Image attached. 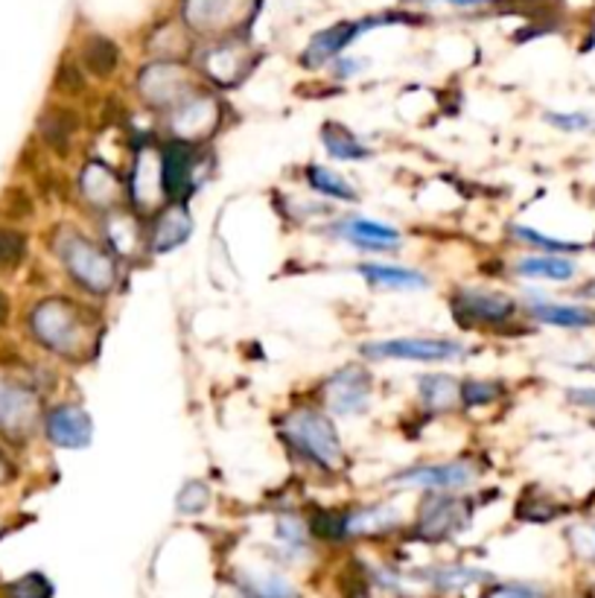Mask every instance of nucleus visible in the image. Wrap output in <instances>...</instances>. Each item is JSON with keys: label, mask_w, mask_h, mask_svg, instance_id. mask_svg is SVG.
<instances>
[{"label": "nucleus", "mask_w": 595, "mask_h": 598, "mask_svg": "<svg viewBox=\"0 0 595 598\" xmlns=\"http://www.w3.org/2000/svg\"><path fill=\"white\" fill-rule=\"evenodd\" d=\"M36 420V397L12 383H0V429L3 433H24Z\"/></svg>", "instance_id": "nucleus-17"}, {"label": "nucleus", "mask_w": 595, "mask_h": 598, "mask_svg": "<svg viewBox=\"0 0 595 598\" xmlns=\"http://www.w3.org/2000/svg\"><path fill=\"white\" fill-rule=\"evenodd\" d=\"M514 268L520 277H528V281H557V284L575 275V263L557 254H525Z\"/></svg>", "instance_id": "nucleus-22"}, {"label": "nucleus", "mask_w": 595, "mask_h": 598, "mask_svg": "<svg viewBox=\"0 0 595 598\" xmlns=\"http://www.w3.org/2000/svg\"><path fill=\"white\" fill-rule=\"evenodd\" d=\"M202 68L208 71V77L220 85H234L243 79V73L249 71L245 62L236 53H228V48H216L202 59Z\"/></svg>", "instance_id": "nucleus-27"}, {"label": "nucleus", "mask_w": 595, "mask_h": 598, "mask_svg": "<svg viewBox=\"0 0 595 598\" xmlns=\"http://www.w3.org/2000/svg\"><path fill=\"white\" fill-rule=\"evenodd\" d=\"M365 359H406V363H453L464 356L462 342L453 338H389L362 345Z\"/></svg>", "instance_id": "nucleus-4"}, {"label": "nucleus", "mask_w": 595, "mask_h": 598, "mask_svg": "<svg viewBox=\"0 0 595 598\" xmlns=\"http://www.w3.org/2000/svg\"><path fill=\"white\" fill-rule=\"evenodd\" d=\"M82 196H85L88 205H94L97 211H118L120 205V182L118 175L111 173V166H105L102 161H91L82 173Z\"/></svg>", "instance_id": "nucleus-16"}, {"label": "nucleus", "mask_w": 595, "mask_h": 598, "mask_svg": "<svg viewBox=\"0 0 595 598\" xmlns=\"http://www.w3.org/2000/svg\"><path fill=\"white\" fill-rule=\"evenodd\" d=\"M161 184H164V196L181 205L184 199L196 190V166L199 155L193 143L184 141H167L161 150Z\"/></svg>", "instance_id": "nucleus-5"}, {"label": "nucleus", "mask_w": 595, "mask_h": 598, "mask_svg": "<svg viewBox=\"0 0 595 598\" xmlns=\"http://www.w3.org/2000/svg\"><path fill=\"white\" fill-rule=\"evenodd\" d=\"M400 523V511L392 505H374V508H360V511L345 514L347 537H369L383 535Z\"/></svg>", "instance_id": "nucleus-20"}, {"label": "nucleus", "mask_w": 595, "mask_h": 598, "mask_svg": "<svg viewBox=\"0 0 595 598\" xmlns=\"http://www.w3.org/2000/svg\"><path fill=\"white\" fill-rule=\"evenodd\" d=\"M39 129H41V138H44L50 146L64 152L68 150V141H71L73 132H77V118H73V111L53 109L41 118Z\"/></svg>", "instance_id": "nucleus-29"}, {"label": "nucleus", "mask_w": 595, "mask_h": 598, "mask_svg": "<svg viewBox=\"0 0 595 598\" xmlns=\"http://www.w3.org/2000/svg\"><path fill=\"white\" fill-rule=\"evenodd\" d=\"M27 257V236L16 229H0V272L16 268Z\"/></svg>", "instance_id": "nucleus-34"}, {"label": "nucleus", "mask_w": 595, "mask_h": 598, "mask_svg": "<svg viewBox=\"0 0 595 598\" xmlns=\"http://www.w3.org/2000/svg\"><path fill=\"white\" fill-rule=\"evenodd\" d=\"M313 531L319 537H322V540H333V544H336V540H345V537H347L345 514H336V511L319 514V517H315V523H313Z\"/></svg>", "instance_id": "nucleus-38"}, {"label": "nucleus", "mask_w": 595, "mask_h": 598, "mask_svg": "<svg viewBox=\"0 0 595 598\" xmlns=\"http://www.w3.org/2000/svg\"><path fill=\"white\" fill-rule=\"evenodd\" d=\"M369 284L383 286V290H426L430 286V277L423 272H415V268L406 266H389V263H360L356 268Z\"/></svg>", "instance_id": "nucleus-18"}, {"label": "nucleus", "mask_w": 595, "mask_h": 598, "mask_svg": "<svg viewBox=\"0 0 595 598\" xmlns=\"http://www.w3.org/2000/svg\"><path fill=\"white\" fill-rule=\"evenodd\" d=\"M511 234L528 245H541V249H548V252H578L581 249V245H575V243H561V240H552V236L537 234V231L525 229V225H514V229H511Z\"/></svg>", "instance_id": "nucleus-39"}, {"label": "nucleus", "mask_w": 595, "mask_h": 598, "mask_svg": "<svg viewBox=\"0 0 595 598\" xmlns=\"http://www.w3.org/2000/svg\"><path fill=\"white\" fill-rule=\"evenodd\" d=\"M234 0H188L184 3V18L188 24L199 32H213L234 18Z\"/></svg>", "instance_id": "nucleus-21"}, {"label": "nucleus", "mask_w": 595, "mask_h": 598, "mask_svg": "<svg viewBox=\"0 0 595 598\" xmlns=\"http://www.w3.org/2000/svg\"><path fill=\"white\" fill-rule=\"evenodd\" d=\"M220 120V109L213 103L211 97L190 94L181 105H175L173 114H170V123H173V141L196 143L202 138L213 132Z\"/></svg>", "instance_id": "nucleus-11"}, {"label": "nucleus", "mask_w": 595, "mask_h": 598, "mask_svg": "<svg viewBox=\"0 0 595 598\" xmlns=\"http://www.w3.org/2000/svg\"><path fill=\"white\" fill-rule=\"evenodd\" d=\"M517 304L508 295L500 292H482V290H462L453 298L455 318L467 327L473 324H502L514 315Z\"/></svg>", "instance_id": "nucleus-10"}, {"label": "nucleus", "mask_w": 595, "mask_h": 598, "mask_svg": "<svg viewBox=\"0 0 595 598\" xmlns=\"http://www.w3.org/2000/svg\"><path fill=\"white\" fill-rule=\"evenodd\" d=\"M240 587H243L245 598H298L295 587L278 575H245Z\"/></svg>", "instance_id": "nucleus-30"}, {"label": "nucleus", "mask_w": 595, "mask_h": 598, "mask_svg": "<svg viewBox=\"0 0 595 598\" xmlns=\"http://www.w3.org/2000/svg\"><path fill=\"white\" fill-rule=\"evenodd\" d=\"M0 211H3V216H9V220H24V216H30L32 213V202L30 196H27L24 190L12 187L9 193H3V199H0Z\"/></svg>", "instance_id": "nucleus-40"}, {"label": "nucleus", "mask_w": 595, "mask_h": 598, "mask_svg": "<svg viewBox=\"0 0 595 598\" xmlns=\"http://www.w3.org/2000/svg\"><path fill=\"white\" fill-rule=\"evenodd\" d=\"M502 397V386L494 379H467L462 383V403L464 406H491Z\"/></svg>", "instance_id": "nucleus-35"}, {"label": "nucleus", "mask_w": 595, "mask_h": 598, "mask_svg": "<svg viewBox=\"0 0 595 598\" xmlns=\"http://www.w3.org/2000/svg\"><path fill=\"white\" fill-rule=\"evenodd\" d=\"M322 141L330 155L339 158V161H369L371 158L369 146L351 129L342 126V123H324Z\"/></svg>", "instance_id": "nucleus-24"}, {"label": "nucleus", "mask_w": 595, "mask_h": 598, "mask_svg": "<svg viewBox=\"0 0 595 598\" xmlns=\"http://www.w3.org/2000/svg\"><path fill=\"white\" fill-rule=\"evenodd\" d=\"M333 231L362 252H397L403 243V234L397 229L385 225V222L365 220V216H351V220L339 222Z\"/></svg>", "instance_id": "nucleus-13"}, {"label": "nucleus", "mask_w": 595, "mask_h": 598, "mask_svg": "<svg viewBox=\"0 0 595 598\" xmlns=\"http://www.w3.org/2000/svg\"><path fill=\"white\" fill-rule=\"evenodd\" d=\"M82 62H85V68L94 73V77H111L120 64L118 44L105 39V36H91V39L85 41V50H82Z\"/></svg>", "instance_id": "nucleus-26"}, {"label": "nucleus", "mask_w": 595, "mask_h": 598, "mask_svg": "<svg viewBox=\"0 0 595 598\" xmlns=\"http://www.w3.org/2000/svg\"><path fill=\"white\" fill-rule=\"evenodd\" d=\"M356 32H360L356 24H336L324 30L322 36H315V39L310 41V48H306L304 53V64L306 68H319V64L330 62L333 55L342 53V50L356 39Z\"/></svg>", "instance_id": "nucleus-19"}, {"label": "nucleus", "mask_w": 595, "mask_h": 598, "mask_svg": "<svg viewBox=\"0 0 595 598\" xmlns=\"http://www.w3.org/2000/svg\"><path fill=\"white\" fill-rule=\"evenodd\" d=\"M467 520H471V505L455 496L438 494L423 503L421 517H417V535L426 540H444L467 526Z\"/></svg>", "instance_id": "nucleus-9"}, {"label": "nucleus", "mask_w": 595, "mask_h": 598, "mask_svg": "<svg viewBox=\"0 0 595 598\" xmlns=\"http://www.w3.org/2000/svg\"><path fill=\"white\" fill-rule=\"evenodd\" d=\"M569 544L575 549V555L584 560H595V523L587 526H575L569 531Z\"/></svg>", "instance_id": "nucleus-41"}, {"label": "nucleus", "mask_w": 595, "mask_h": 598, "mask_svg": "<svg viewBox=\"0 0 595 598\" xmlns=\"http://www.w3.org/2000/svg\"><path fill=\"white\" fill-rule=\"evenodd\" d=\"M9 596L12 598H53V584L44 578V575L32 572L24 575L21 581H16L9 587Z\"/></svg>", "instance_id": "nucleus-37"}, {"label": "nucleus", "mask_w": 595, "mask_h": 598, "mask_svg": "<svg viewBox=\"0 0 595 598\" xmlns=\"http://www.w3.org/2000/svg\"><path fill=\"white\" fill-rule=\"evenodd\" d=\"M322 397L333 415H362L371 403V374L356 365L339 368L324 379Z\"/></svg>", "instance_id": "nucleus-6"}, {"label": "nucleus", "mask_w": 595, "mask_h": 598, "mask_svg": "<svg viewBox=\"0 0 595 598\" xmlns=\"http://www.w3.org/2000/svg\"><path fill=\"white\" fill-rule=\"evenodd\" d=\"M158 196H164V184H161V155L158 150H147L138 155L132 170V202L141 211H152Z\"/></svg>", "instance_id": "nucleus-15"}, {"label": "nucleus", "mask_w": 595, "mask_h": 598, "mask_svg": "<svg viewBox=\"0 0 595 598\" xmlns=\"http://www.w3.org/2000/svg\"><path fill=\"white\" fill-rule=\"evenodd\" d=\"M336 68H339L336 71L339 77H353V73L360 71V62H339Z\"/></svg>", "instance_id": "nucleus-46"}, {"label": "nucleus", "mask_w": 595, "mask_h": 598, "mask_svg": "<svg viewBox=\"0 0 595 598\" xmlns=\"http://www.w3.org/2000/svg\"><path fill=\"white\" fill-rule=\"evenodd\" d=\"M59 257H62L68 275L91 295H109L118 284V263H114L111 252L100 249L82 234H73V231L62 234Z\"/></svg>", "instance_id": "nucleus-3"}, {"label": "nucleus", "mask_w": 595, "mask_h": 598, "mask_svg": "<svg viewBox=\"0 0 595 598\" xmlns=\"http://www.w3.org/2000/svg\"><path fill=\"white\" fill-rule=\"evenodd\" d=\"M208 505H211V488L199 479L188 482V485L179 490V496H175V508H179V514H184V517H196Z\"/></svg>", "instance_id": "nucleus-32"}, {"label": "nucleus", "mask_w": 595, "mask_h": 598, "mask_svg": "<svg viewBox=\"0 0 595 598\" xmlns=\"http://www.w3.org/2000/svg\"><path fill=\"white\" fill-rule=\"evenodd\" d=\"M7 476V462H3V456H0V479Z\"/></svg>", "instance_id": "nucleus-49"}, {"label": "nucleus", "mask_w": 595, "mask_h": 598, "mask_svg": "<svg viewBox=\"0 0 595 598\" xmlns=\"http://www.w3.org/2000/svg\"><path fill=\"white\" fill-rule=\"evenodd\" d=\"M190 234H193V220H190V213L184 211V205H167L164 211L158 213L155 225L149 231V252H175L181 243H188Z\"/></svg>", "instance_id": "nucleus-14"}, {"label": "nucleus", "mask_w": 595, "mask_h": 598, "mask_svg": "<svg viewBox=\"0 0 595 598\" xmlns=\"http://www.w3.org/2000/svg\"><path fill=\"white\" fill-rule=\"evenodd\" d=\"M584 292H587V295H595V284H589L587 290H584Z\"/></svg>", "instance_id": "nucleus-50"}, {"label": "nucleus", "mask_w": 595, "mask_h": 598, "mask_svg": "<svg viewBox=\"0 0 595 598\" xmlns=\"http://www.w3.org/2000/svg\"><path fill=\"white\" fill-rule=\"evenodd\" d=\"M278 540H281L292 555H304L310 549V535H306L304 523L292 517V514H283L278 520Z\"/></svg>", "instance_id": "nucleus-33"}, {"label": "nucleus", "mask_w": 595, "mask_h": 598, "mask_svg": "<svg viewBox=\"0 0 595 598\" xmlns=\"http://www.w3.org/2000/svg\"><path fill=\"white\" fill-rule=\"evenodd\" d=\"M44 429H48V438L56 447L64 449H82L91 444V435H94V424H91V415H88L82 406H73V403H64V406H56L53 412L44 420Z\"/></svg>", "instance_id": "nucleus-12"}, {"label": "nucleus", "mask_w": 595, "mask_h": 598, "mask_svg": "<svg viewBox=\"0 0 595 598\" xmlns=\"http://www.w3.org/2000/svg\"><path fill=\"white\" fill-rule=\"evenodd\" d=\"M141 94L152 109H175L193 94L188 77L181 71L179 64L158 62L149 64L147 71L141 73Z\"/></svg>", "instance_id": "nucleus-8"}, {"label": "nucleus", "mask_w": 595, "mask_h": 598, "mask_svg": "<svg viewBox=\"0 0 595 598\" xmlns=\"http://www.w3.org/2000/svg\"><path fill=\"white\" fill-rule=\"evenodd\" d=\"M304 175H306V184H310V190L322 193V196L336 199V202H356V199H360L356 187H353L347 179H342L339 173H333L330 166L310 164L306 166Z\"/></svg>", "instance_id": "nucleus-25"}, {"label": "nucleus", "mask_w": 595, "mask_h": 598, "mask_svg": "<svg viewBox=\"0 0 595 598\" xmlns=\"http://www.w3.org/2000/svg\"><path fill=\"white\" fill-rule=\"evenodd\" d=\"M482 598H546L537 587H528V584H496Z\"/></svg>", "instance_id": "nucleus-43"}, {"label": "nucleus", "mask_w": 595, "mask_h": 598, "mask_svg": "<svg viewBox=\"0 0 595 598\" xmlns=\"http://www.w3.org/2000/svg\"><path fill=\"white\" fill-rule=\"evenodd\" d=\"M569 401L578 403V406H587V409H595V388H569Z\"/></svg>", "instance_id": "nucleus-45"}, {"label": "nucleus", "mask_w": 595, "mask_h": 598, "mask_svg": "<svg viewBox=\"0 0 595 598\" xmlns=\"http://www.w3.org/2000/svg\"><path fill=\"white\" fill-rule=\"evenodd\" d=\"M446 3H453V7H471V3H485V0H446Z\"/></svg>", "instance_id": "nucleus-48"}, {"label": "nucleus", "mask_w": 595, "mask_h": 598, "mask_svg": "<svg viewBox=\"0 0 595 598\" xmlns=\"http://www.w3.org/2000/svg\"><path fill=\"white\" fill-rule=\"evenodd\" d=\"M397 488H421L430 494H453V490L471 488L476 482V470L464 462H450V465H421L406 467L397 476H392Z\"/></svg>", "instance_id": "nucleus-7"}, {"label": "nucleus", "mask_w": 595, "mask_h": 598, "mask_svg": "<svg viewBox=\"0 0 595 598\" xmlns=\"http://www.w3.org/2000/svg\"><path fill=\"white\" fill-rule=\"evenodd\" d=\"M7 315H9V301H7V295L0 292V324L7 322Z\"/></svg>", "instance_id": "nucleus-47"}, {"label": "nucleus", "mask_w": 595, "mask_h": 598, "mask_svg": "<svg viewBox=\"0 0 595 598\" xmlns=\"http://www.w3.org/2000/svg\"><path fill=\"white\" fill-rule=\"evenodd\" d=\"M30 327L41 345L62 356H82L91 345L88 310L68 298H48L32 310Z\"/></svg>", "instance_id": "nucleus-2"}, {"label": "nucleus", "mask_w": 595, "mask_h": 598, "mask_svg": "<svg viewBox=\"0 0 595 598\" xmlns=\"http://www.w3.org/2000/svg\"><path fill=\"white\" fill-rule=\"evenodd\" d=\"M138 225H134L132 216H125V213L114 211L109 222V243L111 252L123 254V257H132L134 245H138V236H134Z\"/></svg>", "instance_id": "nucleus-31"}, {"label": "nucleus", "mask_w": 595, "mask_h": 598, "mask_svg": "<svg viewBox=\"0 0 595 598\" xmlns=\"http://www.w3.org/2000/svg\"><path fill=\"white\" fill-rule=\"evenodd\" d=\"M532 315L537 322L552 324V327H589L593 324V313L581 307H564V304H532Z\"/></svg>", "instance_id": "nucleus-28"}, {"label": "nucleus", "mask_w": 595, "mask_h": 598, "mask_svg": "<svg viewBox=\"0 0 595 598\" xmlns=\"http://www.w3.org/2000/svg\"><path fill=\"white\" fill-rule=\"evenodd\" d=\"M281 438L306 465L322 467V470H339L345 465V447L339 442L336 426L324 412L310 409V406L292 412L290 417H283Z\"/></svg>", "instance_id": "nucleus-1"}, {"label": "nucleus", "mask_w": 595, "mask_h": 598, "mask_svg": "<svg viewBox=\"0 0 595 598\" xmlns=\"http://www.w3.org/2000/svg\"><path fill=\"white\" fill-rule=\"evenodd\" d=\"M482 572L467 567H450V569H438V572H432V584L438 587V590H462L467 584L478 581Z\"/></svg>", "instance_id": "nucleus-36"}, {"label": "nucleus", "mask_w": 595, "mask_h": 598, "mask_svg": "<svg viewBox=\"0 0 595 598\" xmlns=\"http://www.w3.org/2000/svg\"><path fill=\"white\" fill-rule=\"evenodd\" d=\"M546 120L561 132H587V129L595 126V120L589 114H578V111H569V114L552 111V114H546Z\"/></svg>", "instance_id": "nucleus-42"}, {"label": "nucleus", "mask_w": 595, "mask_h": 598, "mask_svg": "<svg viewBox=\"0 0 595 598\" xmlns=\"http://www.w3.org/2000/svg\"><path fill=\"white\" fill-rule=\"evenodd\" d=\"M59 88H64V91L77 94L79 88H82V79H79L77 68H71V64H62V71H59Z\"/></svg>", "instance_id": "nucleus-44"}, {"label": "nucleus", "mask_w": 595, "mask_h": 598, "mask_svg": "<svg viewBox=\"0 0 595 598\" xmlns=\"http://www.w3.org/2000/svg\"><path fill=\"white\" fill-rule=\"evenodd\" d=\"M421 401L426 409L432 412H450L462 403V386L446 374H432V377H421L417 383Z\"/></svg>", "instance_id": "nucleus-23"}]
</instances>
